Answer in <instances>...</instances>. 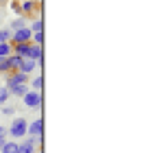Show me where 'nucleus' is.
Listing matches in <instances>:
<instances>
[{"instance_id": "obj_1", "label": "nucleus", "mask_w": 142, "mask_h": 153, "mask_svg": "<svg viewBox=\"0 0 142 153\" xmlns=\"http://www.w3.org/2000/svg\"><path fill=\"white\" fill-rule=\"evenodd\" d=\"M26 118H22V116H16L11 120V127L7 129V136H11L13 140H18V138H24L26 136Z\"/></svg>"}, {"instance_id": "obj_2", "label": "nucleus", "mask_w": 142, "mask_h": 153, "mask_svg": "<svg viewBox=\"0 0 142 153\" xmlns=\"http://www.w3.org/2000/svg\"><path fill=\"white\" fill-rule=\"evenodd\" d=\"M22 103L28 109H37V107L44 105V96H42V92H37V90H26L24 96H22Z\"/></svg>"}, {"instance_id": "obj_3", "label": "nucleus", "mask_w": 142, "mask_h": 153, "mask_svg": "<svg viewBox=\"0 0 142 153\" xmlns=\"http://www.w3.org/2000/svg\"><path fill=\"white\" fill-rule=\"evenodd\" d=\"M39 140L37 138H33V136H24L22 138V142H18V153H37V149H39Z\"/></svg>"}, {"instance_id": "obj_4", "label": "nucleus", "mask_w": 142, "mask_h": 153, "mask_svg": "<svg viewBox=\"0 0 142 153\" xmlns=\"http://www.w3.org/2000/svg\"><path fill=\"white\" fill-rule=\"evenodd\" d=\"M31 37H33V31L28 29V24H26V26H22V29L11 31L9 42H11V44H22V42H31Z\"/></svg>"}, {"instance_id": "obj_5", "label": "nucleus", "mask_w": 142, "mask_h": 153, "mask_svg": "<svg viewBox=\"0 0 142 153\" xmlns=\"http://www.w3.org/2000/svg\"><path fill=\"white\" fill-rule=\"evenodd\" d=\"M26 134L37 138V140L42 142V136H44V120H42V118H35L33 123H28L26 125Z\"/></svg>"}, {"instance_id": "obj_6", "label": "nucleus", "mask_w": 142, "mask_h": 153, "mask_svg": "<svg viewBox=\"0 0 142 153\" xmlns=\"http://www.w3.org/2000/svg\"><path fill=\"white\" fill-rule=\"evenodd\" d=\"M18 83H28V74L20 72V70L9 72V76H7V85H4V88H9V85H18Z\"/></svg>"}, {"instance_id": "obj_7", "label": "nucleus", "mask_w": 142, "mask_h": 153, "mask_svg": "<svg viewBox=\"0 0 142 153\" xmlns=\"http://www.w3.org/2000/svg\"><path fill=\"white\" fill-rule=\"evenodd\" d=\"M37 11V4L33 2V0H24L22 4H18V13L20 16H31V13Z\"/></svg>"}, {"instance_id": "obj_8", "label": "nucleus", "mask_w": 142, "mask_h": 153, "mask_svg": "<svg viewBox=\"0 0 142 153\" xmlns=\"http://www.w3.org/2000/svg\"><path fill=\"white\" fill-rule=\"evenodd\" d=\"M35 68H37V61L35 59H28V57H22V64H20V68L18 70L20 72H24V74H31Z\"/></svg>"}, {"instance_id": "obj_9", "label": "nucleus", "mask_w": 142, "mask_h": 153, "mask_svg": "<svg viewBox=\"0 0 142 153\" xmlns=\"http://www.w3.org/2000/svg\"><path fill=\"white\" fill-rule=\"evenodd\" d=\"M7 90H9V94H11V96H24V92L28 90V83H18V85H9Z\"/></svg>"}, {"instance_id": "obj_10", "label": "nucleus", "mask_w": 142, "mask_h": 153, "mask_svg": "<svg viewBox=\"0 0 142 153\" xmlns=\"http://www.w3.org/2000/svg\"><path fill=\"white\" fill-rule=\"evenodd\" d=\"M0 153H18V140H13V138H7V142L2 144Z\"/></svg>"}, {"instance_id": "obj_11", "label": "nucleus", "mask_w": 142, "mask_h": 153, "mask_svg": "<svg viewBox=\"0 0 142 153\" xmlns=\"http://www.w3.org/2000/svg\"><path fill=\"white\" fill-rule=\"evenodd\" d=\"M7 59H9L11 72H13V70H18V68H20V64H22V57H20V55H16V53H11V55H9Z\"/></svg>"}, {"instance_id": "obj_12", "label": "nucleus", "mask_w": 142, "mask_h": 153, "mask_svg": "<svg viewBox=\"0 0 142 153\" xmlns=\"http://www.w3.org/2000/svg\"><path fill=\"white\" fill-rule=\"evenodd\" d=\"M13 53V44L11 42H0V57H9Z\"/></svg>"}, {"instance_id": "obj_13", "label": "nucleus", "mask_w": 142, "mask_h": 153, "mask_svg": "<svg viewBox=\"0 0 142 153\" xmlns=\"http://www.w3.org/2000/svg\"><path fill=\"white\" fill-rule=\"evenodd\" d=\"M31 88L37 90V92H42V88H44V76H35V79H31Z\"/></svg>"}, {"instance_id": "obj_14", "label": "nucleus", "mask_w": 142, "mask_h": 153, "mask_svg": "<svg viewBox=\"0 0 142 153\" xmlns=\"http://www.w3.org/2000/svg\"><path fill=\"white\" fill-rule=\"evenodd\" d=\"M22 26H26V18H24V16H20L18 20H13V22H11L9 29H11V31H16V29H22Z\"/></svg>"}, {"instance_id": "obj_15", "label": "nucleus", "mask_w": 142, "mask_h": 153, "mask_svg": "<svg viewBox=\"0 0 142 153\" xmlns=\"http://www.w3.org/2000/svg\"><path fill=\"white\" fill-rule=\"evenodd\" d=\"M11 99V94H9V90H7L4 85H0V105H4L7 101Z\"/></svg>"}, {"instance_id": "obj_16", "label": "nucleus", "mask_w": 142, "mask_h": 153, "mask_svg": "<svg viewBox=\"0 0 142 153\" xmlns=\"http://www.w3.org/2000/svg\"><path fill=\"white\" fill-rule=\"evenodd\" d=\"M31 42H33V44L44 46V33H42V31H35V33H33V37H31Z\"/></svg>"}, {"instance_id": "obj_17", "label": "nucleus", "mask_w": 142, "mask_h": 153, "mask_svg": "<svg viewBox=\"0 0 142 153\" xmlns=\"http://www.w3.org/2000/svg\"><path fill=\"white\" fill-rule=\"evenodd\" d=\"M0 107H2V114H7V116L16 114V105H13V103H11V105H7V103H4V105H0Z\"/></svg>"}, {"instance_id": "obj_18", "label": "nucleus", "mask_w": 142, "mask_h": 153, "mask_svg": "<svg viewBox=\"0 0 142 153\" xmlns=\"http://www.w3.org/2000/svg\"><path fill=\"white\" fill-rule=\"evenodd\" d=\"M28 29H31L33 33H35V31H42V29H44V22H42V18H37V20H35V22H33L31 26H28Z\"/></svg>"}, {"instance_id": "obj_19", "label": "nucleus", "mask_w": 142, "mask_h": 153, "mask_svg": "<svg viewBox=\"0 0 142 153\" xmlns=\"http://www.w3.org/2000/svg\"><path fill=\"white\" fill-rule=\"evenodd\" d=\"M11 37V29H0V42H9Z\"/></svg>"}, {"instance_id": "obj_20", "label": "nucleus", "mask_w": 142, "mask_h": 153, "mask_svg": "<svg viewBox=\"0 0 142 153\" xmlns=\"http://www.w3.org/2000/svg\"><path fill=\"white\" fill-rule=\"evenodd\" d=\"M7 138H9V136H0V149H2V144L7 142Z\"/></svg>"}, {"instance_id": "obj_21", "label": "nucleus", "mask_w": 142, "mask_h": 153, "mask_svg": "<svg viewBox=\"0 0 142 153\" xmlns=\"http://www.w3.org/2000/svg\"><path fill=\"white\" fill-rule=\"evenodd\" d=\"M0 136H7V127H2V125H0Z\"/></svg>"}, {"instance_id": "obj_22", "label": "nucleus", "mask_w": 142, "mask_h": 153, "mask_svg": "<svg viewBox=\"0 0 142 153\" xmlns=\"http://www.w3.org/2000/svg\"><path fill=\"white\" fill-rule=\"evenodd\" d=\"M2 61H4V57H0V64H2Z\"/></svg>"}, {"instance_id": "obj_23", "label": "nucleus", "mask_w": 142, "mask_h": 153, "mask_svg": "<svg viewBox=\"0 0 142 153\" xmlns=\"http://www.w3.org/2000/svg\"><path fill=\"white\" fill-rule=\"evenodd\" d=\"M37 153H42V151H39V149H37Z\"/></svg>"}, {"instance_id": "obj_24", "label": "nucleus", "mask_w": 142, "mask_h": 153, "mask_svg": "<svg viewBox=\"0 0 142 153\" xmlns=\"http://www.w3.org/2000/svg\"><path fill=\"white\" fill-rule=\"evenodd\" d=\"M0 2H2V0H0Z\"/></svg>"}]
</instances>
